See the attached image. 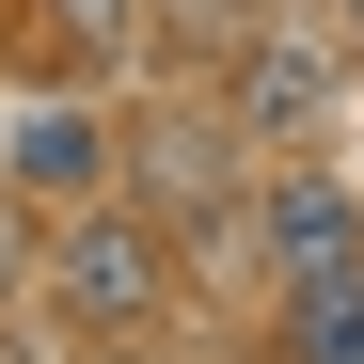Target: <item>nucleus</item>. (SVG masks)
I'll return each mask as SVG.
<instances>
[{
  "mask_svg": "<svg viewBox=\"0 0 364 364\" xmlns=\"http://www.w3.org/2000/svg\"><path fill=\"white\" fill-rule=\"evenodd\" d=\"M333 111H348V32L317 0H269V16L237 32V64H222V127L301 143V127H333Z\"/></svg>",
  "mask_w": 364,
  "mask_h": 364,
  "instance_id": "1",
  "label": "nucleus"
},
{
  "mask_svg": "<svg viewBox=\"0 0 364 364\" xmlns=\"http://www.w3.org/2000/svg\"><path fill=\"white\" fill-rule=\"evenodd\" d=\"M159 285H174V254H159V222H127V206H80L64 237H48V301H64L80 333H143Z\"/></svg>",
  "mask_w": 364,
  "mask_h": 364,
  "instance_id": "2",
  "label": "nucleus"
},
{
  "mask_svg": "<svg viewBox=\"0 0 364 364\" xmlns=\"http://www.w3.org/2000/svg\"><path fill=\"white\" fill-rule=\"evenodd\" d=\"M254 254H269L285 301H301V285H348V269H364V191H333V174H269V191H254Z\"/></svg>",
  "mask_w": 364,
  "mask_h": 364,
  "instance_id": "3",
  "label": "nucleus"
},
{
  "mask_svg": "<svg viewBox=\"0 0 364 364\" xmlns=\"http://www.w3.org/2000/svg\"><path fill=\"white\" fill-rule=\"evenodd\" d=\"M95 174H111V127H95V111H64V95H0V191L80 206Z\"/></svg>",
  "mask_w": 364,
  "mask_h": 364,
  "instance_id": "4",
  "label": "nucleus"
},
{
  "mask_svg": "<svg viewBox=\"0 0 364 364\" xmlns=\"http://www.w3.org/2000/svg\"><path fill=\"white\" fill-rule=\"evenodd\" d=\"M285 333H301V364H364V269H348V285H301Z\"/></svg>",
  "mask_w": 364,
  "mask_h": 364,
  "instance_id": "5",
  "label": "nucleus"
},
{
  "mask_svg": "<svg viewBox=\"0 0 364 364\" xmlns=\"http://www.w3.org/2000/svg\"><path fill=\"white\" fill-rule=\"evenodd\" d=\"M32 16L64 32L80 64H127V48H143V0H32Z\"/></svg>",
  "mask_w": 364,
  "mask_h": 364,
  "instance_id": "6",
  "label": "nucleus"
},
{
  "mask_svg": "<svg viewBox=\"0 0 364 364\" xmlns=\"http://www.w3.org/2000/svg\"><path fill=\"white\" fill-rule=\"evenodd\" d=\"M32 285V222H16V191H0V301Z\"/></svg>",
  "mask_w": 364,
  "mask_h": 364,
  "instance_id": "7",
  "label": "nucleus"
}]
</instances>
